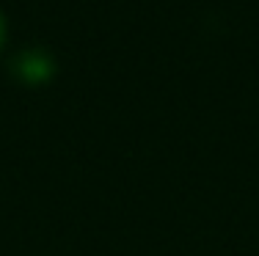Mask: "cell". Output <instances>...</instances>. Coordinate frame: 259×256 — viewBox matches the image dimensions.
Listing matches in <instances>:
<instances>
[{"instance_id": "1", "label": "cell", "mask_w": 259, "mask_h": 256, "mask_svg": "<svg viewBox=\"0 0 259 256\" xmlns=\"http://www.w3.org/2000/svg\"><path fill=\"white\" fill-rule=\"evenodd\" d=\"M55 69H58V64H55L53 53L45 50V47H28L20 56L11 58V75L28 85L50 83Z\"/></svg>"}, {"instance_id": "2", "label": "cell", "mask_w": 259, "mask_h": 256, "mask_svg": "<svg viewBox=\"0 0 259 256\" xmlns=\"http://www.w3.org/2000/svg\"><path fill=\"white\" fill-rule=\"evenodd\" d=\"M3 44H6V17L0 11V50H3Z\"/></svg>"}]
</instances>
